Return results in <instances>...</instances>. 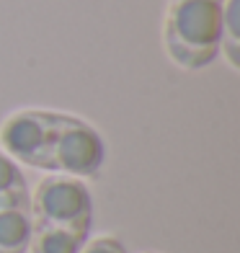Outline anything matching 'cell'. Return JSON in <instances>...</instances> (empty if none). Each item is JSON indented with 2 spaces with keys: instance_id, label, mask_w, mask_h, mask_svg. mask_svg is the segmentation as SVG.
<instances>
[{
  "instance_id": "obj_1",
  "label": "cell",
  "mask_w": 240,
  "mask_h": 253,
  "mask_svg": "<svg viewBox=\"0 0 240 253\" xmlns=\"http://www.w3.org/2000/svg\"><path fill=\"white\" fill-rule=\"evenodd\" d=\"M0 150L16 163L75 178H98L106 142L83 117L52 109H18L0 124Z\"/></svg>"
},
{
  "instance_id": "obj_5",
  "label": "cell",
  "mask_w": 240,
  "mask_h": 253,
  "mask_svg": "<svg viewBox=\"0 0 240 253\" xmlns=\"http://www.w3.org/2000/svg\"><path fill=\"white\" fill-rule=\"evenodd\" d=\"M88 235H80L75 230L52 227V225H34L31 240L26 253H80Z\"/></svg>"
},
{
  "instance_id": "obj_7",
  "label": "cell",
  "mask_w": 240,
  "mask_h": 253,
  "mask_svg": "<svg viewBox=\"0 0 240 253\" xmlns=\"http://www.w3.org/2000/svg\"><path fill=\"white\" fill-rule=\"evenodd\" d=\"M220 54L233 70H240V0H225L222 3Z\"/></svg>"
},
{
  "instance_id": "obj_6",
  "label": "cell",
  "mask_w": 240,
  "mask_h": 253,
  "mask_svg": "<svg viewBox=\"0 0 240 253\" xmlns=\"http://www.w3.org/2000/svg\"><path fill=\"white\" fill-rule=\"evenodd\" d=\"M29 202H31V189L24 170H21V163H16L5 150H0V207L29 204Z\"/></svg>"
},
{
  "instance_id": "obj_2",
  "label": "cell",
  "mask_w": 240,
  "mask_h": 253,
  "mask_svg": "<svg viewBox=\"0 0 240 253\" xmlns=\"http://www.w3.org/2000/svg\"><path fill=\"white\" fill-rule=\"evenodd\" d=\"M225 0H168L163 47L181 70H204L220 57Z\"/></svg>"
},
{
  "instance_id": "obj_9",
  "label": "cell",
  "mask_w": 240,
  "mask_h": 253,
  "mask_svg": "<svg viewBox=\"0 0 240 253\" xmlns=\"http://www.w3.org/2000/svg\"><path fill=\"white\" fill-rule=\"evenodd\" d=\"M142 253H160V251H142Z\"/></svg>"
},
{
  "instance_id": "obj_4",
  "label": "cell",
  "mask_w": 240,
  "mask_h": 253,
  "mask_svg": "<svg viewBox=\"0 0 240 253\" xmlns=\"http://www.w3.org/2000/svg\"><path fill=\"white\" fill-rule=\"evenodd\" d=\"M31 227V202L0 207V253H26Z\"/></svg>"
},
{
  "instance_id": "obj_8",
  "label": "cell",
  "mask_w": 240,
  "mask_h": 253,
  "mask_svg": "<svg viewBox=\"0 0 240 253\" xmlns=\"http://www.w3.org/2000/svg\"><path fill=\"white\" fill-rule=\"evenodd\" d=\"M80 253H129V251L117 235H96L85 240Z\"/></svg>"
},
{
  "instance_id": "obj_3",
  "label": "cell",
  "mask_w": 240,
  "mask_h": 253,
  "mask_svg": "<svg viewBox=\"0 0 240 253\" xmlns=\"http://www.w3.org/2000/svg\"><path fill=\"white\" fill-rule=\"evenodd\" d=\"M96 204L88 183L75 176L49 173L31 191V220L34 225H52L75 230L80 235L93 233Z\"/></svg>"
}]
</instances>
